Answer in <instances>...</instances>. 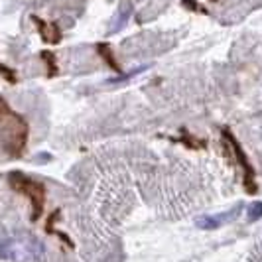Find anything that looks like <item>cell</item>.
<instances>
[{"instance_id": "5", "label": "cell", "mask_w": 262, "mask_h": 262, "mask_svg": "<svg viewBox=\"0 0 262 262\" xmlns=\"http://www.w3.org/2000/svg\"><path fill=\"white\" fill-rule=\"evenodd\" d=\"M32 22L36 24V28H38L39 36H41V39L46 41V43H50V46H55V43H59L61 41V30H59V26L55 24V22H46V20H41L39 16H32Z\"/></svg>"}, {"instance_id": "10", "label": "cell", "mask_w": 262, "mask_h": 262, "mask_svg": "<svg viewBox=\"0 0 262 262\" xmlns=\"http://www.w3.org/2000/svg\"><path fill=\"white\" fill-rule=\"evenodd\" d=\"M258 219H262V201H254L249 207V221L254 223Z\"/></svg>"}, {"instance_id": "13", "label": "cell", "mask_w": 262, "mask_h": 262, "mask_svg": "<svg viewBox=\"0 0 262 262\" xmlns=\"http://www.w3.org/2000/svg\"><path fill=\"white\" fill-rule=\"evenodd\" d=\"M211 2H217V0H211Z\"/></svg>"}, {"instance_id": "4", "label": "cell", "mask_w": 262, "mask_h": 262, "mask_svg": "<svg viewBox=\"0 0 262 262\" xmlns=\"http://www.w3.org/2000/svg\"><path fill=\"white\" fill-rule=\"evenodd\" d=\"M243 209L241 205H236L235 211H231V213H219V215H203V217H199L195 221V225L199 229H203V231H213V229H219V227H223L227 225L229 221H233L236 217V213Z\"/></svg>"}, {"instance_id": "12", "label": "cell", "mask_w": 262, "mask_h": 262, "mask_svg": "<svg viewBox=\"0 0 262 262\" xmlns=\"http://www.w3.org/2000/svg\"><path fill=\"white\" fill-rule=\"evenodd\" d=\"M182 6H184V8H187V10H191V12L207 14V10H205L203 6H199V4H197V0H182Z\"/></svg>"}, {"instance_id": "6", "label": "cell", "mask_w": 262, "mask_h": 262, "mask_svg": "<svg viewBox=\"0 0 262 262\" xmlns=\"http://www.w3.org/2000/svg\"><path fill=\"white\" fill-rule=\"evenodd\" d=\"M20 256H28L26 243H18L10 236L0 235V258H20Z\"/></svg>"}, {"instance_id": "8", "label": "cell", "mask_w": 262, "mask_h": 262, "mask_svg": "<svg viewBox=\"0 0 262 262\" xmlns=\"http://www.w3.org/2000/svg\"><path fill=\"white\" fill-rule=\"evenodd\" d=\"M180 142H182L185 148H189V150H205V148H207V142H205V140H199L195 136H191L187 130H182Z\"/></svg>"}, {"instance_id": "2", "label": "cell", "mask_w": 262, "mask_h": 262, "mask_svg": "<svg viewBox=\"0 0 262 262\" xmlns=\"http://www.w3.org/2000/svg\"><path fill=\"white\" fill-rule=\"evenodd\" d=\"M8 185L14 191H18L20 195L30 199L32 203V221L36 223L39 221L43 207H46V185L32 180L30 176L22 173V171H10L8 173Z\"/></svg>"}, {"instance_id": "1", "label": "cell", "mask_w": 262, "mask_h": 262, "mask_svg": "<svg viewBox=\"0 0 262 262\" xmlns=\"http://www.w3.org/2000/svg\"><path fill=\"white\" fill-rule=\"evenodd\" d=\"M28 136V120L0 97V142L4 152L10 158H20L26 152Z\"/></svg>"}, {"instance_id": "3", "label": "cell", "mask_w": 262, "mask_h": 262, "mask_svg": "<svg viewBox=\"0 0 262 262\" xmlns=\"http://www.w3.org/2000/svg\"><path fill=\"white\" fill-rule=\"evenodd\" d=\"M223 146L235 156L236 164L241 166V170H243V182H245V189H247V193L249 195H256L258 193V185H256V171L252 168V164H250V160L247 158V152L243 150V146L241 142L235 138V134L229 130V128H223Z\"/></svg>"}, {"instance_id": "11", "label": "cell", "mask_w": 262, "mask_h": 262, "mask_svg": "<svg viewBox=\"0 0 262 262\" xmlns=\"http://www.w3.org/2000/svg\"><path fill=\"white\" fill-rule=\"evenodd\" d=\"M0 77H4L8 83H12V85L18 81V77H16V71H14V69H10V67L2 66V63H0Z\"/></svg>"}, {"instance_id": "9", "label": "cell", "mask_w": 262, "mask_h": 262, "mask_svg": "<svg viewBox=\"0 0 262 262\" xmlns=\"http://www.w3.org/2000/svg\"><path fill=\"white\" fill-rule=\"evenodd\" d=\"M39 57H41V61L46 63V67H48V77H55V75L59 73L57 61H55V55H53L52 52H41L39 53Z\"/></svg>"}, {"instance_id": "7", "label": "cell", "mask_w": 262, "mask_h": 262, "mask_svg": "<svg viewBox=\"0 0 262 262\" xmlns=\"http://www.w3.org/2000/svg\"><path fill=\"white\" fill-rule=\"evenodd\" d=\"M95 50H97V53L101 55V59L105 61L106 66L111 67L115 73H118V75H122V67H120V63H118L117 59H115V53H113V48L108 46V43H105V41H101V43H97L95 46Z\"/></svg>"}]
</instances>
